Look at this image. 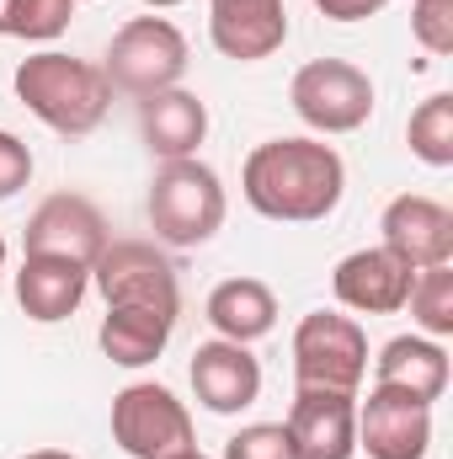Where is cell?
Instances as JSON below:
<instances>
[{
    "mask_svg": "<svg viewBox=\"0 0 453 459\" xmlns=\"http://www.w3.org/2000/svg\"><path fill=\"white\" fill-rule=\"evenodd\" d=\"M331 22H368V16H379L389 0H315Z\"/></svg>",
    "mask_w": 453,
    "mask_h": 459,
    "instance_id": "27",
    "label": "cell"
},
{
    "mask_svg": "<svg viewBox=\"0 0 453 459\" xmlns=\"http://www.w3.org/2000/svg\"><path fill=\"white\" fill-rule=\"evenodd\" d=\"M75 5H81V0H75Z\"/></svg>",
    "mask_w": 453,
    "mask_h": 459,
    "instance_id": "33",
    "label": "cell"
},
{
    "mask_svg": "<svg viewBox=\"0 0 453 459\" xmlns=\"http://www.w3.org/2000/svg\"><path fill=\"white\" fill-rule=\"evenodd\" d=\"M171 459H209V455H198V449H187V455H171Z\"/></svg>",
    "mask_w": 453,
    "mask_h": 459,
    "instance_id": "31",
    "label": "cell"
},
{
    "mask_svg": "<svg viewBox=\"0 0 453 459\" xmlns=\"http://www.w3.org/2000/svg\"><path fill=\"white\" fill-rule=\"evenodd\" d=\"M11 86H16V97H21L27 113L38 117V123H48L54 134H64V139H81V134L102 128V117L113 108L107 70L91 65V59H70L59 48L27 54L16 65Z\"/></svg>",
    "mask_w": 453,
    "mask_h": 459,
    "instance_id": "2",
    "label": "cell"
},
{
    "mask_svg": "<svg viewBox=\"0 0 453 459\" xmlns=\"http://www.w3.org/2000/svg\"><path fill=\"white\" fill-rule=\"evenodd\" d=\"M102 70H107L113 91H128V97L144 102L155 91H171L187 75V38L166 16H133L113 32V48H107Z\"/></svg>",
    "mask_w": 453,
    "mask_h": 459,
    "instance_id": "4",
    "label": "cell"
},
{
    "mask_svg": "<svg viewBox=\"0 0 453 459\" xmlns=\"http://www.w3.org/2000/svg\"><path fill=\"white\" fill-rule=\"evenodd\" d=\"M209 38L235 65L272 59L288 43V11L283 0H209Z\"/></svg>",
    "mask_w": 453,
    "mask_h": 459,
    "instance_id": "14",
    "label": "cell"
},
{
    "mask_svg": "<svg viewBox=\"0 0 453 459\" xmlns=\"http://www.w3.org/2000/svg\"><path fill=\"white\" fill-rule=\"evenodd\" d=\"M411 283H416V273L395 251H384V246H368V251L341 256L337 273H331L337 299L346 310H357V316H395V310H406Z\"/></svg>",
    "mask_w": 453,
    "mask_h": 459,
    "instance_id": "13",
    "label": "cell"
},
{
    "mask_svg": "<svg viewBox=\"0 0 453 459\" xmlns=\"http://www.w3.org/2000/svg\"><path fill=\"white\" fill-rule=\"evenodd\" d=\"M75 16V0H21V16H16V38L27 43H48L70 27Z\"/></svg>",
    "mask_w": 453,
    "mask_h": 459,
    "instance_id": "25",
    "label": "cell"
},
{
    "mask_svg": "<svg viewBox=\"0 0 453 459\" xmlns=\"http://www.w3.org/2000/svg\"><path fill=\"white\" fill-rule=\"evenodd\" d=\"M225 459H294L288 428L283 422H251L225 444Z\"/></svg>",
    "mask_w": 453,
    "mask_h": 459,
    "instance_id": "23",
    "label": "cell"
},
{
    "mask_svg": "<svg viewBox=\"0 0 453 459\" xmlns=\"http://www.w3.org/2000/svg\"><path fill=\"white\" fill-rule=\"evenodd\" d=\"M288 102L315 134H352L373 117V81L352 59H310L294 75Z\"/></svg>",
    "mask_w": 453,
    "mask_h": 459,
    "instance_id": "7",
    "label": "cell"
},
{
    "mask_svg": "<svg viewBox=\"0 0 453 459\" xmlns=\"http://www.w3.org/2000/svg\"><path fill=\"white\" fill-rule=\"evenodd\" d=\"M432 444V406L395 390L373 385L368 401H357V449L368 459H427Z\"/></svg>",
    "mask_w": 453,
    "mask_h": 459,
    "instance_id": "9",
    "label": "cell"
},
{
    "mask_svg": "<svg viewBox=\"0 0 453 459\" xmlns=\"http://www.w3.org/2000/svg\"><path fill=\"white\" fill-rule=\"evenodd\" d=\"M150 11H171V5H182V0H144Z\"/></svg>",
    "mask_w": 453,
    "mask_h": 459,
    "instance_id": "30",
    "label": "cell"
},
{
    "mask_svg": "<svg viewBox=\"0 0 453 459\" xmlns=\"http://www.w3.org/2000/svg\"><path fill=\"white\" fill-rule=\"evenodd\" d=\"M27 256H64V262H81L91 267L107 246V220L91 198L81 193H54L32 209L27 220V235H21Z\"/></svg>",
    "mask_w": 453,
    "mask_h": 459,
    "instance_id": "10",
    "label": "cell"
},
{
    "mask_svg": "<svg viewBox=\"0 0 453 459\" xmlns=\"http://www.w3.org/2000/svg\"><path fill=\"white\" fill-rule=\"evenodd\" d=\"M139 128L160 160H187L209 139V108H203V97L171 86V91H155L139 102Z\"/></svg>",
    "mask_w": 453,
    "mask_h": 459,
    "instance_id": "17",
    "label": "cell"
},
{
    "mask_svg": "<svg viewBox=\"0 0 453 459\" xmlns=\"http://www.w3.org/2000/svg\"><path fill=\"white\" fill-rule=\"evenodd\" d=\"M171 332H176V321H171V316H160V310L107 305V321H102L97 342H102V352L113 358L117 368H144V363H155V358L166 352Z\"/></svg>",
    "mask_w": 453,
    "mask_h": 459,
    "instance_id": "20",
    "label": "cell"
},
{
    "mask_svg": "<svg viewBox=\"0 0 453 459\" xmlns=\"http://www.w3.org/2000/svg\"><path fill=\"white\" fill-rule=\"evenodd\" d=\"M379 230H384V251H395L411 273L453 262V214L427 193H400L384 209Z\"/></svg>",
    "mask_w": 453,
    "mask_h": 459,
    "instance_id": "12",
    "label": "cell"
},
{
    "mask_svg": "<svg viewBox=\"0 0 453 459\" xmlns=\"http://www.w3.org/2000/svg\"><path fill=\"white\" fill-rule=\"evenodd\" d=\"M91 278L102 289L107 305H139V310H160V316H182V283L176 267L150 246V240H107L102 256L91 262Z\"/></svg>",
    "mask_w": 453,
    "mask_h": 459,
    "instance_id": "8",
    "label": "cell"
},
{
    "mask_svg": "<svg viewBox=\"0 0 453 459\" xmlns=\"http://www.w3.org/2000/svg\"><path fill=\"white\" fill-rule=\"evenodd\" d=\"M209 326L225 337V342H261L272 326H278V299L261 278H225L214 294H209Z\"/></svg>",
    "mask_w": 453,
    "mask_h": 459,
    "instance_id": "19",
    "label": "cell"
},
{
    "mask_svg": "<svg viewBox=\"0 0 453 459\" xmlns=\"http://www.w3.org/2000/svg\"><path fill=\"white\" fill-rule=\"evenodd\" d=\"M21 459H75V455H64V449H32V455H21Z\"/></svg>",
    "mask_w": 453,
    "mask_h": 459,
    "instance_id": "29",
    "label": "cell"
},
{
    "mask_svg": "<svg viewBox=\"0 0 453 459\" xmlns=\"http://www.w3.org/2000/svg\"><path fill=\"white\" fill-rule=\"evenodd\" d=\"M283 428H288L294 459H352L357 455V395L299 385Z\"/></svg>",
    "mask_w": 453,
    "mask_h": 459,
    "instance_id": "11",
    "label": "cell"
},
{
    "mask_svg": "<svg viewBox=\"0 0 453 459\" xmlns=\"http://www.w3.org/2000/svg\"><path fill=\"white\" fill-rule=\"evenodd\" d=\"M86 289H91V267L64 262V256H21L16 267V305L43 326L75 316Z\"/></svg>",
    "mask_w": 453,
    "mask_h": 459,
    "instance_id": "16",
    "label": "cell"
},
{
    "mask_svg": "<svg viewBox=\"0 0 453 459\" xmlns=\"http://www.w3.org/2000/svg\"><path fill=\"white\" fill-rule=\"evenodd\" d=\"M16 16H21V0H0V38H16Z\"/></svg>",
    "mask_w": 453,
    "mask_h": 459,
    "instance_id": "28",
    "label": "cell"
},
{
    "mask_svg": "<svg viewBox=\"0 0 453 459\" xmlns=\"http://www.w3.org/2000/svg\"><path fill=\"white\" fill-rule=\"evenodd\" d=\"M373 385H395V390L432 406L449 390V352L432 337H395L373 358Z\"/></svg>",
    "mask_w": 453,
    "mask_h": 459,
    "instance_id": "18",
    "label": "cell"
},
{
    "mask_svg": "<svg viewBox=\"0 0 453 459\" xmlns=\"http://www.w3.org/2000/svg\"><path fill=\"white\" fill-rule=\"evenodd\" d=\"M225 182L214 166H203L198 155L187 160H160L155 182H150V225L155 240L166 246H203L225 225Z\"/></svg>",
    "mask_w": 453,
    "mask_h": 459,
    "instance_id": "3",
    "label": "cell"
},
{
    "mask_svg": "<svg viewBox=\"0 0 453 459\" xmlns=\"http://www.w3.org/2000/svg\"><path fill=\"white\" fill-rule=\"evenodd\" d=\"M240 193L261 220L315 225L346 193V166L321 139H267L245 155Z\"/></svg>",
    "mask_w": 453,
    "mask_h": 459,
    "instance_id": "1",
    "label": "cell"
},
{
    "mask_svg": "<svg viewBox=\"0 0 453 459\" xmlns=\"http://www.w3.org/2000/svg\"><path fill=\"white\" fill-rule=\"evenodd\" d=\"M411 32L427 54H453V0H411Z\"/></svg>",
    "mask_w": 453,
    "mask_h": 459,
    "instance_id": "24",
    "label": "cell"
},
{
    "mask_svg": "<svg viewBox=\"0 0 453 459\" xmlns=\"http://www.w3.org/2000/svg\"><path fill=\"white\" fill-rule=\"evenodd\" d=\"M406 139H411V155H416V160H427V166H438V171L453 166V97L449 91L427 97V102L411 113Z\"/></svg>",
    "mask_w": 453,
    "mask_h": 459,
    "instance_id": "21",
    "label": "cell"
},
{
    "mask_svg": "<svg viewBox=\"0 0 453 459\" xmlns=\"http://www.w3.org/2000/svg\"><path fill=\"white\" fill-rule=\"evenodd\" d=\"M411 316H416V326L432 337V342H443L453 337V267H422L416 273V283H411Z\"/></svg>",
    "mask_w": 453,
    "mask_h": 459,
    "instance_id": "22",
    "label": "cell"
},
{
    "mask_svg": "<svg viewBox=\"0 0 453 459\" xmlns=\"http://www.w3.org/2000/svg\"><path fill=\"white\" fill-rule=\"evenodd\" d=\"M368 374V332L337 316V310H310L294 332V379L315 390H352Z\"/></svg>",
    "mask_w": 453,
    "mask_h": 459,
    "instance_id": "5",
    "label": "cell"
},
{
    "mask_svg": "<svg viewBox=\"0 0 453 459\" xmlns=\"http://www.w3.org/2000/svg\"><path fill=\"white\" fill-rule=\"evenodd\" d=\"M0 267H5V235H0Z\"/></svg>",
    "mask_w": 453,
    "mask_h": 459,
    "instance_id": "32",
    "label": "cell"
},
{
    "mask_svg": "<svg viewBox=\"0 0 453 459\" xmlns=\"http://www.w3.org/2000/svg\"><path fill=\"white\" fill-rule=\"evenodd\" d=\"M187 374H192L198 401L214 417H235V411L256 406V395H261V363L251 358L245 342H225V337L203 342L192 352V368Z\"/></svg>",
    "mask_w": 453,
    "mask_h": 459,
    "instance_id": "15",
    "label": "cell"
},
{
    "mask_svg": "<svg viewBox=\"0 0 453 459\" xmlns=\"http://www.w3.org/2000/svg\"><path fill=\"white\" fill-rule=\"evenodd\" d=\"M27 182H32V150L0 128V198H16Z\"/></svg>",
    "mask_w": 453,
    "mask_h": 459,
    "instance_id": "26",
    "label": "cell"
},
{
    "mask_svg": "<svg viewBox=\"0 0 453 459\" xmlns=\"http://www.w3.org/2000/svg\"><path fill=\"white\" fill-rule=\"evenodd\" d=\"M113 438L128 459H171L198 449L192 411L166 385H128L113 395Z\"/></svg>",
    "mask_w": 453,
    "mask_h": 459,
    "instance_id": "6",
    "label": "cell"
}]
</instances>
